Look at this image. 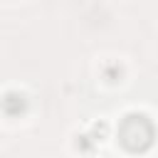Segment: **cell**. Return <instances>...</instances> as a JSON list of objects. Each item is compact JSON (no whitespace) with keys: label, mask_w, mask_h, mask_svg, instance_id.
Instances as JSON below:
<instances>
[{"label":"cell","mask_w":158,"mask_h":158,"mask_svg":"<svg viewBox=\"0 0 158 158\" xmlns=\"http://www.w3.org/2000/svg\"><path fill=\"white\" fill-rule=\"evenodd\" d=\"M118 141L131 153H143L156 141V126L146 114H126L118 123Z\"/></svg>","instance_id":"cell-1"},{"label":"cell","mask_w":158,"mask_h":158,"mask_svg":"<svg viewBox=\"0 0 158 158\" xmlns=\"http://www.w3.org/2000/svg\"><path fill=\"white\" fill-rule=\"evenodd\" d=\"M27 109V96L20 94V91H7L5 99H2V111L7 116H20L22 111Z\"/></svg>","instance_id":"cell-2"},{"label":"cell","mask_w":158,"mask_h":158,"mask_svg":"<svg viewBox=\"0 0 158 158\" xmlns=\"http://www.w3.org/2000/svg\"><path fill=\"white\" fill-rule=\"evenodd\" d=\"M104 77H106V81H118L121 79V67L118 64H109L104 69Z\"/></svg>","instance_id":"cell-3"},{"label":"cell","mask_w":158,"mask_h":158,"mask_svg":"<svg viewBox=\"0 0 158 158\" xmlns=\"http://www.w3.org/2000/svg\"><path fill=\"white\" fill-rule=\"evenodd\" d=\"M94 143H96V138H94V136H79L77 148H79V151H91V148H94Z\"/></svg>","instance_id":"cell-4"},{"label":"cell","mask_w":158,"mask_h":158,"mask_svg":"<svg viewBox=\"0 0 158 158\" xmlns=\"http://www.w3.org/2000/svg\"><path fill=\"white\" fill-rule=\"evenodd\" d=\"M91 128H94V133H91V136H94V138H96V141H101V138H104V136H106V131H109V126H106V123H104V121H99V123H94V126H91Z\"/></svg>","instance_id":"cell-5"}]
</instances>
